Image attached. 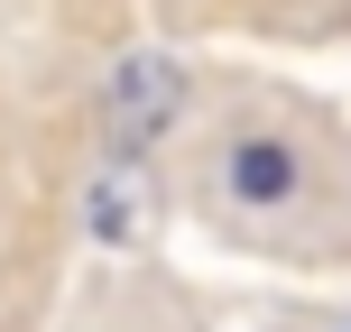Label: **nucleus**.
Listing matches in <instances>:
<instances>
[{
	"label": "nucleus",
	"mask_w": 351,
	"mask_h": 332,
	"mask_svg": "<svg viewBox=\"0 0 351 332\" xmlns=\"http://www.w3.org/2000/svg\"><path fill=\"white\" fill-rule=\"evenodd\" d=\"M204 102V74L176 47H130L102 74V148H176V129Z\"/></svg>",
	"instance_id": "2"
},
{
	"label": "nucleus",
	"mask_w": 351,
	"mask_h": 332,
	"mask_svg": "<svg viewBox=\"0 0 351 332\" xmlns=\"http://www.w3.org/2000/svg\"><path fill=\"white\" fill-rule=\"evenodd\" d=\"M65 332H204V305L176 277H158V268H102L74 296Z\"/></svg>",
	"instance_id": "5"
},
{
	"label": "nucleus",
	"mask_w": 351,
	"mask_h": 332,
	"mask_svg": "<svg viewBox=\"0 0 351 332\" xmlns=\"http://www.w3.org/2000/svg\"><path fill=\"white\" fill-rule=\"evenodd\" d=\"M167 194H176V166H158V148H102V166L84 175V194H74L84 240H102V249H148V240H158Z\"/></svg>",
	"instance_id": "4"
},
{
	"label": "nucleus",
	"mask_w": 351,
	"mask_h": 332,
	"mask_svg": "<svg viewBox=\"0 0 351 332\" xmlns=\"http://www.w3.org/2000/svg\"><path fill=\"white\" fill-rule=\"evenodd\" d=\"M176 203L231 259L351 277V120L278 74H204L176 129Z\"/></svg>",
	"instance_id": "1"
},
{
	"label": "nucleus",
	"mask_w": 351,
	"mask_h": 332,
	"mask_svg": "<svg viewBox=\"0 0 351 332\" xmlns=\"http://www.w3.org/2000/svg\"><path fill=\"white\" fill-rule=\"evenodd\" d=\"M158 37H268V47H342L351 0H148Z\"/></svg>",
	"instance_id": "3"
},
{
	"label": "nucleus",
	"mask_w": 351,
	"mask_h": 332,
	"mask_svg": "<svg viewBox=\"0 0 351 332\" xmlns=\"http://www.w3.org/2000/svg\"><path fill=\"white\" fill-rule=\"evenodd\" d=\"M250 332H351V305H305L296 296V305H268Z\"/></svg>",
	"instance_id": "6"
}]
</instances>
